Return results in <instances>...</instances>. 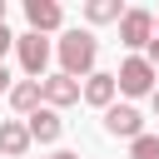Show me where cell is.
<instances>
[{"instance_id":"cell-1","label":"cell","mask_w":159,"mask_h":159,"mask_svg":"<svg viewBox=\"0 0 159 159\" xmlns=\"http://www.w3.org/2000/svg\"><path fill=\"white\" fill-rule=\"evenodd\" d=\"M55 55H60V75L80 80V75H94L99 40H94L89 30H65V35H60V45H55Z\"/></svg>"},{"instance_id":"cell-2","label":"cell","mask_w":159,"mask_h":159,"mask_svg":"<svg viewBox=\"0 0 159 159\" xmlns=\"http://www.w3.org/2000/svg\"><path fill=\"white\" fill-rule=\"evenodd\" d=\"M15 55H20L25 80H45V65H50L55 45H50L45 35H35V30H25V35H15Z\"/></svg>"},{"instance_id":"cell-3","label":"cell","mask_w":159,"mask_h":159,"mask_svg":"<svg viewBox=\"0 0 159 159\" xmlns=\"http://www.w3.org/2000/svg\"><path fill=\"white\" fill-rule=\"evenodd\" d=\"M114 89L129 94V99L154 94V70H149V60H144V55H129V60L119 65V75H114Z\"/></svg>"},{"instance_id":"cell-4","label":"cell","mask_w":159,"mask_h":159,"mask_svg":"<svg viewBox=\"0 0 159 159\" xmlns=\"http://www.w3.org/2000/svg\"><path fill=\"white\" fill-rule=\"evenodd\" d=\"M104 134H114V139H139L144 134V114L134 109V104H109L104 109Z\"/></svg>"},{"instance_id":"cell-5","label":"cell","mask_w":159,"mask_h":159,"mask_svg":"<svg viewBox=\"0 0 159 159\" xmlns=\"http://www.w3.org/2000/svg\"><path fill=\"white\" fill-rule=\"evenodd\" d=\"M149 40H154V10H124V15H119V45L139 50V45H149Z\"/></svg>"},{"instance_id":"cell-6","label":"cell","mask_w":159,"mask_h":159,"mask_svg":"<svg viewBox=\"0 0 159 159\" xmlns=\"http://www.w3.org/2000/svg\"><path fill=\"white\" fill-rule=\"evenodd\" d=\"M40 99H45V109H65V104H80V80H70V75H45L40 80Z\"/></svg>"},{"instance_id":"cell-7","label":"cell","mask_w":159,"mask_h":159,"mask_svg":"<svg viewBox=\"0 0 159 159\" xmlns=\"http://www.w3.org/2000/svg\"><path fill=\"white\" fill-rule=\"evenodd\" d=\"M25 134H30V144H55V139L65 134V119H60L55 109H45V104H40V109L25 119Z\"/></svg>"},{"instance_id":"cell-8","label":"cell","mask_w":159,"mask_h":159,"mask_svg":"<svg viewBox=\"0 0 159 159\" xmlns=\"http://www.w3.org/2000/svg\"><path fill=\"white\" fill-rule=\"evenodd\" d=\"M25 20H30L35 35H50V30L65 25V10H60L55 0H25Z\"/></svg>"},{"instance_id":"cell-9","label":"cell","mask_w":159,"mask_h":159,"mask_svg":"<svg viewBox=\"0 0 159 159\" xmlns=\"http://www.w3.org/2000/svg\"><path fill=\"white\" fill-rule=\"evenodd\" d=\"M114 75H104V70H94V75H84V84H80V99L84 104H94V109H109L114 104Z\"/></svg>"},{"instance_id":"cell-10","label":"cell","mask_w":159,"mask_h":159,"mask_svg":"<svg viewBox=\"0 0 159 159\" xmlns=\"http://www.w3.org/2000/svg\"><path fill=\"white\" fill-rule=\"evenodd\" d=\"M0 154H5V159H25V154H30L25 119H0Z\"/></svg>"},{"instance_id":"cell-11","label":"cell","mask_w":159,"mask_h":159,"mask_svg":"<svg viewBox=\"0 0 159 159\" xmlns=\"http://www.w3.org/2000/svg\"><path fill=\"white\" fill-rule=\"evenodd\" d=\"M40 104H45V99H40V80H15V84H10V109H15V114L30 119Z\"/></svg>"},{"instance_id":"cell-12","label":"cell","mask_w":159,"mask_h":159,"mask_svg":"<svg viewBox=\"0 0 159 159\" xmlns=\"http://www.w3.org/2000/svg\"><path fill=\"white\" fill-rule=\"evenodd\" d=\"M119 15H124L119 0H84V20L89 25H119Z\"/></svg>"},{"instance_id":"cell-13","label":"cell","mask_w":159,"mask_h":159,"mask_svg":"<svg viewBox=\"0 0 159 159\" xmlns=\"http://www.w3.org/2000/svg\"><path fill=\"white\" fill-rule=\"evenodd\" d=\"M129 159H159V139H154V134H139V139L129 144Z\"/></svg>"},{"instance_id":"cell-14","label":"cell","mask_w":159,"mask_h":159,"mask_svg":"<svg viewBox=\"0 0 159 159\" xmlns=\"http://www.w3.org/2000/svg\"><path fill=\"white\" fill-rule=\"evenodd\" d=\"M5 50H15V35L5 25V0H0V60H5Z\"/></svg>"},{"instance_id":"cell-15","label":"cell","mask_w":159,"mask_h":159,"mask_svg":"<svg viewBox=\"0 0 159 159\" xmlns=\"http://www.w3.org/2000/svg\"><path fill=\"white\" fill-rule=\"evenodd\" d=\"M144 50H149V55H144V60H149V70H154V75H159V35H154V40H149V45H144Z\"/></svg>"},{"instance_id":"cell-16","label":"cell","mask_w":159,"mask_h":159,"mask_svg":"<svg viewBox=\"0 0 159 159\" xmlns=\"http://www.w3.org/2000/svg\"><path fill=\"white\" fill-rule=\"evenodd\" d=\"M50 159H80V154H75V149H55Z\"/></svg>"},{"instance_id":"cell-17","label":"cell","mask_w":159,"mask_h":159,"mask_svg":"<svg viewBox=\"0 0 159 159\" xmlns=\"http://www.w3.org/2000/svg\"><path fill=\"white\" fill-rule=\"evenodd\" d=\"M0 94H10V75H5V65H0Z\"/></svg>"},{"instance_id":"cell-18","label":"cell","mask_w":159,"mask_h":159,"mask_svg":"<svg viewBox=\"0 0 159 159\" xmlns=\"http://www.w3.org/2000/svg\"><path fill=\"white\" fill-rule=\"evenodd\" d=\"M149 104H154V114H159V84H154V94H149Z\"/></svg>"},{"instance_id":"cell-19","label":"cell","mask_w":159,"mask_h":159,"mask_svg":"<svg viewBox=\"0 0 159 159\" xmlns=\"http://www.w3.org/2000/svg\"><path fill=\"white\" fill-rule=\"evenodd\" d=\"M154 35H159V15H154Z\"/></svg>"}]
</instances>
